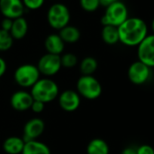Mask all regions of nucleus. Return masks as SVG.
I'll return each mask as SVG.
<instances>
[{"label":"nucleus","mask_w":154,"mask_h":154,"mask_svg":"<svg viewBox=\"0 0 154 154\" xmlns=\"http://www.w3.org/2000/svg\"><path fill=\"white\" fill-rule=\"evenodd\" d=\"M118 0H99V2H100V7H103V8H108L109 6H111L112 4L117 2Z\"/></svg>","instance_id":"c756f323"},{"label":"nucleus","mask_w":154,"mask_h":154,"mask_svg":"<svg viewBox=\"0 0 154 154\" xmlns=\"http://www.w3.org/2000/svg\"><path fill=\"white\" fill-rule=\"evenodd\" d=\"M46 18L48 25L52 28L61 30L69 25L71 18L69 8L62 3H54L49 8Z\"/></svg>","instance_id":"39448f33"},{"label":"nucleus","mask_w":154,"mask_h":154,"mask_svg":"<svg viewBox=\"0 0 154 154\" xmlns=\"http://www.w3.org/2000/svg\"><path fill=\"white\" fill-rule=\"evenodd\" d=\"M14 79L21 87H32L40 79V72L36 65L25 63L16 69L14 72Z\"/></svg>","instance_id":"423d86ee"},{"label":"nucleus","mask_w":154,"mask_h":154,"mask_svg":"<svg viewBox=\"0 0 154 154\" xmlns=\"http://www.w3.org/2000/svg\"><path fill=\"white\" fill-rule=\"evenodd\" d=\"M137 154H154V149L149 144H142L136 148Z\"/></svg>","instance_id":"a878e982"},{"label":"nucleus","mask_w":154,"mask_h":154,"mask_svg":"<svg viewBox=\"0 0 154 154\" xmlns=\"http://www.w3.org/2000/svg\"><path fill=\"white\" fill-rule=\"evenodd\" d=\"M150 69L151 68L138 60L130 65L128 69V78L133 85H144L150 76Z\"/></svg>","instance_id":"1a4fd4ad"},{"label":"nucleus","mask_w":154,"mask_h":154,"mask_svg":"<svg viewBox=\"0 0 154 154\" xmlns=\"http://www.w3.org/2000/svg\"><path fill=\"white\" fill-rule=\"evenodd\" d=\"M129 17L128 8L126 5L118 0L117 2L112 4L105 8V12L101 18L103 26H112L115 27L120 26Z\"/></svg>","instance_id":"7ed1b4c3"},{"label":"nucleus","mask_w":154,"mask_h":154,"mask_svg":"<svg viewBox=\"0 0 154 154\" xmlns=\"http://www.w3.org/2000/svg\"><path fill=\"white\" fill-rule=\"evenodd\" d=\"M45 103L40 102V101H36V100H34L32 105H31V110L35 112V113H41L44 110H45Z\"/></svg>","instance_id":"bb28decb"},{"label":"nucleus","mask_w":154,"mask_h":154,"mask_svg":"<svg viewBox=\"0 0 154 154\" xmlns=\"http://www.w3.org/2000/svg\"><path fill=\"white\" fill-rule=\"evenodd\" d=\"M80 72L82 75H93L98 68V62L94 57H85L80 63Z\"/></svg>","instance_id":"412c9836"},{"label":"nucleus","mask_w":154,"mask_h":154,"mask_svg":"<svg viewBox=\"0 0 154 154\" xmlns=\"http://www.w3.org/2000/svg\"><path fill=\"white\" fill-rule=\"evenodd\" d=\"M60 107L67 112H72L79 108L81 104V97L78 93L72 90H66L58 95Z\"/></svg>","instance_id":"9b49d317"},{"label":"nucleus","mask_w":154,"mask_h":154,"mask_svg":"<svg viewBox=\"0 0 154 154\" xmlns=\"http://www.w3.org/2000/svg\"><path fill=\"white\" fill-rule=\"evenodd\" d=\"M25 140L21 137L10 136L3 142V149L7 154H21L25 146Z\"/></svg>","instance_id":"2eb2a0df"},{"label":"nucleus","mask_w":154,"mask_h":154,"mask_svg":"<svg viewBox=\"0 0 154 154\" xmlns=\"http://www.w3.org/2000/svg\"><path fill=\"white\" fill-rule=\"evenodd\" d=\"M61 58V65L62 67L64 68H72L74 66H76L77 63H78V59H77V56L72 53H66L63 54L62 56H60Z\"/></svg>","instance_id":"5701e85b"},{"label":"nucleus","mask_w":154,"mask_h":154,"mask_svg":"<svg viewBox=\"0 0 154 154\" xmlns=\"http://www.w3.org/2000/svg\"><path fill=\"white\" fill-rule=\"evenodd\" d=\"M45 123L42 119L33 118L25 124L22 138L25 142L37 140V138H39L45 131Z\"/></svg>","instance_id":"f8f14e48"},{"label":"nucleus","mask_w":154,"mask_h":154,"mask_svg":"<svg viewBox=\"0 0 154 154\" xmlns=\"http://www.w3.org/2000/svg\"><path fill=\"white\" fill-rule=\"evenodd\" d=\"M61 55H55L51 54H44L37 63V69L40 74H44L47 77L55 75L62 68Z\"/></svg>","instance_id":"6e6552de"},{"label":"nucleus","mask_w":154,"mask_h":154,"mask_svg":"<svg viewBox=\"0 0 154 154\" xmlns=\"http://www.w3.org/2000/svg\"><path fill=\"white\" fill-rule=\"evenodd\" d=\"M86 153L87 154H109L110 149L108 143L101 139L95 138L89 141L86 147Z\"/></svg>","instance_id":"6ab92c4d"},{"label":"nucleus","mask_w":154,"mask_h":154,"mask_svg":"<svg viewBox=\"0 0 154 154\" xmlns=\"http://www.w3.org/2000/svg\"><path fill=\"white\" fill-rule=\"evenodd\" d=\"M25 9L22 0H0V12L5 18L15 20L22 17Z\"/></svg>","instance_id":"9d476101"},{"label":"nucleus","mask_w":154,"mask_h":154,"mask_svg":"<svg viewBox=\"0 0 154 154\" xmlns=\"http://www.w3.org/2000/svg\"><path fill=\"white\" fill-rule=\"evenodd\" d=\"M21 154H51L49 147L37 140L26 141Z\"/></svg>","instance_id":"f3484780"},{"label":"nucleus","mask_w":154,"mask_h":154,"mask_svg":"<svg viewBox=\"0 0 154 154\" xmlns=\"http://www.w3.org/2000/svg\"><path fill=\"white\" fill-rule=\"evenodd\" d=\"M102 39L103 41L110 45L119 43V33L118 27L112 26H104L102 29Z\"/></svg>","instance_id":"aec40b11"},{"label":"nucleus","mask_w":154,"mask_h":154,"mask_svg":"<svg viewBox=\"0 0 154 154\" xmlns=\"http://www.w3.org/2000/svg\"><path fill=\"white\" fill-rule=\"evenodd\" d=\"M6 71H7V63L3 58L0 57V78L5 74Z\"/></svg>","instance_id":"c85d7f7f"},{"label":"nucleus","mask_w":154,"mask_h":154,"mask_svg":"<svg viewBox=\"0 0 154 154\" xmlns=\"http://www.w3.org/2000/svg\"><path fill=\"white\" fill-rule=\"evenodd\" d=\"M121 154H137L136 148L133 147H126L125 149H122Z\"/></svg>","instance_id":"7c9ffc66"},{"label":"nucleus","mask_w":154,"mask_h":154,"mask_svg":"<svg viewBox=\"0 0 154 154\" xmlns=\"http://www.w3.org/2000/svg\"><path fill=\"white\" fill-rule=\"evenodd\" d=\"M45 0H22L25 8L29 10H37L43 7Z\"/></svg>","instance_id":"393cba45"},{"label":"nucleus","mask_w":154,"mask_h":154,"mask_svg":"<svg viewBox=\"0 0 154 154\" xmlns=\"http://www.w3.org/2000/svg\"><path fill=\"white\" fill-rule=\"evenodd\" d=\"M138 60L149 68L154 67V34L148 35L137 46Z\"/></svg>","instance_id":"0eeeda50"},{"label":"nucleus","mask_w":154,"mask_h":154,"mask_svg":"<svg viewBox=\"0 0 154 154\" xmlns=\"http://www.w3.org/2000/svg\"><path fill=\"white\" fill-rule=\"evenodd\" d=\"M59 36L62 38L63 43L65 44H73L76 43L81 37L80 30L73 26H66L61 30H59Z\"/></svg>","instance_id":"a211bd4d"},{"label":"nucleus","mask_w":154,"mask_h":154,"mask_svg":"<svg viewBox=\"0 0 154 154\" xmlns=\"http://www.w3.org/2000/svg\"><path fill=\"white\" fill-rule=\"evenodd\" d=\"M27 31H28V23L26 20V18L22 17L13 20L12 27L9 33L14 38V40H21L26 35Z\"/></svg>","instance_id":"dca6fc26"},{"label":"nucleus","mask_w":154,"mask_h":154,"mask_svg":"<svg viewBox=\"0 0 154 154\" xmlns=\"http://www.w3.org/2000/svg\"><path fill=\"white\" fill-rule=\"evenodd\" d=\"M12 24H13V20L12 19H9V18H5L1 21V28L2 30H5V31H8L9 32L11 27H12Z\"/></svg>","instance_id":"cd10ccee"},{"label":"nucleus","mask_w":154,"mask_h":154,"mask_svg":"<svg viewBox=\"0 0 154 154\" xmlns=\"http://www.w3.org/2000/svg\"><path fill=\"white\" fill-rule=\"evenodd\" d=\"M119 42L127 46H138L148 35V26L140 17H128L118 26Z\"/></svg>","instance_id":"f257e3e1"},{"label":"nucleus","mask_w":154,"mask_h":154,"mask_svg":"<svg viewBox=\"0 0 154 154\" xmlns=\"http://www.w3.org/2000/svg\"><path fill=\"white\" fill-rule=\"evenodd\" d=\"M45 48L47 54L60 55L64 49V43L58 34H51L45 40Z\"/></svg>","instance_id":"4468645a"},{"label":"nucleus","mask_w":154,"mask_h":154,"mask_svg":"<svg viewBox=\"0 0 154 154\" xmlns=\"http://www.w3.org/2000/svg\"><path fill=\"white\" fill-rule=\"evenodd\" d=\"M31 95L34 100L40 101L44 103H50L59 95V87L57 84L49 78L39 79L31 87Z\"/></svg>","instance_id":"f03ea898"},{"label":"nucleus","mask_w":154,"mask_h":154,"mask_svg":"<svg viewBox=\"0 0 154 154\" xmlns=\"http://www.w3.org/2000/svg\"><path fill=\"white\" fill-rule=\"evenodd\" d=\"M81 8L86 12H94L100 8L99 0H80Z\"/></svg>","instance_id":"b1692460"},{"label":"nucleus","mask_w":154,"mask_h":154,"mask_svg":"<svg viewBox=\"0 0 154 154\" xmlns=\"http://www.w3.org/2000/svg\"><path fill=\"white\" fill-rule=\"evenodd\" d=\"M78 94L87 100H95L102 94L103 88L100 82L93 75H82L76 83Z\"/></svg>","instance_id":"20e7f679"},{"label":"nucleus","mask_w":154,"mask_h":154,"mask_svg":"<svg viewBox=\"0 0 154 154\" xmlns=\"http://www.w3.org/2000/svg\"><path fill=\"white\" fill-rule=\"evenodd\" d=\"M14 43V38L9 32L0 29V51L6 52L9 50Z\"/></svg>","instance_id":"4be33fe9"},{"label":"nucleus","mask_w":154,"mask_h":154,"mask_svg":"<svg viewBox=\"0 0 154 154\" xmlns=\"http://www.w3.org/2000/svg\"><path fill=\"white\" fill-rule=\"evenodd\" d=\"M33 102V96L26 91H17L14 93L10 98V104L12 108L17 112H25L29 110Z\"/></svg>","instance_id":"ddd939ff"},{"label":"nucleus","mask_w":154,"mask_h":154,"mask_svg":"<svg viewBox=\"0 0 154 154\" xmlns=\"http://www.w3.org/2000/svg\"><path fill=\"white\" fill-rule=\"evenodd\" d=\"M151 30H152V32L154 34V17H153V19L151 21Z\"/></svg>","instance_id":"2f4dec72"}]
</instances>
